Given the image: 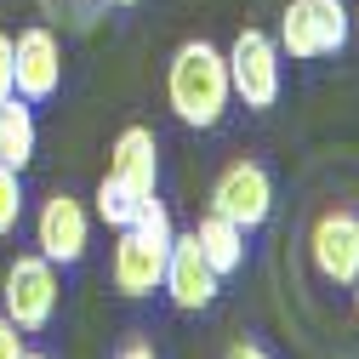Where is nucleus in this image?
Masks as SVG:
<instances>
[{
  "label": "nucleus",
  "instance_id": "f257e3e1",
  "mask_svg": "<svg viewBox=\"0 0 359 359\" xmlns=\"http://www.w3.org/2000/svg\"><path fill=\"white\" fill-rule=\"evenodd\" d=\"M165 103L194 131L222 126V114H229V103H234L229 57H222L211 40H183V46L171 52V69H165Z\"/></svg>",
  "mask_w": 359,
  "mask_h": 359
},
{
  "label": "nucleus",
  "instance_id": "f03ea898",
  "mask_svg": "<svg viewBox=\"0 0 359 359\" xmlns=\"http://www.w3.org/2000/svg\"><path fill=\"white\" fill-rule=\"evenodd\" d=\"M57 262H46L40 251H23L6 262V280H0V313L29 337V331H46L52 313H57Z\"/></svg>",
  "mask_w": 359,
  "mask_h": 359
},
{
  "label": "nucleus",
  "instance_id": "7ed1b4c3",
  "mask_svg": "<svg viewBox=\"0 0 359 359\" xmlns=\"http://www.w3.org/2000/svg\"><path fill=\"white\" fill-rule=\"evenodd\" d=\"M229 57V86H234V103L245 109H274L280 103V86H285V57L274 46L268 29H240L234 46L222 52Z\"/></svg>",
  "mask_w": 359,
  "mask_h": 359
},
{
  "label": "nucleus",
  "instance_id": "20e7f679",
  "mask_svg": "<svg viewBox=\"0 0 359 359\" xmlns=\"http://www.w3.org/2000/svg\"><path fill=\"white\" fill-rule=\"evenodd\" d=\"M63 86V40L46 23H29L23 34H12V92L23 103H46Z\"/></svg>",
  "mask_w": 359,
  "mask_h": 359
},
{
  "label": "nucleus",
  "instance_id": "39448f33",
  "mask_svg": "<svg viewBox=\"0 0 359 359\" xmlns=\"http://www.w3.org/2000/svg\"><path fill=\"white\" fill-rule=\"evenodd\" d=\"M211 211L229 217V222H240L245 234L262 229V222L274 217V177H268V165H257V160L222 165V177L211 183Z\"/></svg>",
  "mask_w": 359,
  "mask_h": 359
},
{
  "label": "nucleus",
  "instance_id": "423d86ee",
  "mask_svg": "<svg viewBox=\"0 0 359 359\" xmlns=\"http://www.w3.org/2000/svg\"><path fill=\"white\" fill-rule=\"evenodd\" d=\"M34 245H40L46 262L74 268V262L86 257V245H92V211H86L74 194H63V189L46 194L40 211H34Z\"/></svg>",
  "mask_w": 359,
  "mask_h": 359
},
{
  "label": "nucleus",
  "instance_id": "0eeeda50",
  "mask_svg": "<svg viewBox=\"0 0 359 359\" xmlns=\"http://www.w3.org/2000/svg\"><path fill=\"white\" fill-rule=\"evenodd\" d=\"M109 183L131 200V205H143L160 194V143H154V131L149 126H126L114 149H109Z\"/></svg>",
  "mask_w": 359,
  "mask_h": 359
},
{
  "label": "nucleus",
  "instance_id": "6e6552de",
  "mask_svg": "<svg viewBox=\"0 0 359 359\" xmlns=\"http://www.w3.org/2000/svg\"><path fill=\"white\" fill-rule=\"evenodd\" d=\"M160 291L171 297V308H183V313H200V308H211L217 302V291H222V274L200 257V245H194V234H171V251H165V280H160Z\"/></svg>",
  "mask_w": 359,
  "mask_h": 359
},
{
  "label": "nucleus",
  "instance_id": "1a4fd4ad",
  "mask_svg": "<svg viewBox=\"0 0 359 359\" xmlns=\"http://www.w3.org/2000/svg\"><path fill=\"white\" fill-rule=\"evenodd\" d=\"M308 257H313V274L325 285H353V274H359V211H325L308 234Z\"/></svg>",
  "mask_w": 359,
  "mask_h": 359
},
{
  "label": "nucleus",
  "instance_id": "9d476101",
  "mask_svg": "<svg viewBox=\"0 0 359 359\" xmlns=\"http://www.w3.org/2000/svg\"><path fill=\"white\" fill-rule=\"evenodd\" d=\"M114 257H109V280L120 297H154L160 280H165V251L171 245H154L149 234L137 229H114Z\"/></svg>",
  "mask_w": 359,
  "mask_h": 359
},
{
  "label": "nucleus",
  "instance_id": "9b49d317",
  "mask_svg": "<svg viewBox=\"0 0 359 359\" xmlns=\"http://www.w3.org/2000/svg\"><path fill=\"white\" fill-rule=\"evenodd\" d=\"M34 149H40L34 103H23L18 92H12V97H0V165H12V171H29Z\"/></svg>",
  "mask_w": 359,
  "mask_h": 359
},
{
  "label": "nucleus",
  "instance_id": "f8f14e48",
  "mask_svg": "<svg viewBox=\"0 0 359 359\" xmlns=\"http://www.w3.org/2000/svg\"><path fill=\"white\" fill-rule=\"evenodd\" d=\"M194 245H200V257L217 268L222 280H229L234 268H245V229H240V222H229V217H217V211H205V217H200Z\"/></svg>",
  "mask_w": 359,
  "mask_h": 359
},
{
  "label": "nucleus",
  "instance_id": "ddd939ff",
  "mask_svg": "<svg viewBox=\"0 0 359 359\" xmlns=\"http://www.w3.org/2000/svg\"><path fill=\"white\" fill-rule=\"evenodd\" d=\"M274 46H280V57H291V63H313V57H325V46H320V18H313V0H285Z\"/></svg>",
  "mask_w": 359,
  "mask_h": 359
},
{
  "label": "nucleus",
  "instance_id": "4468645a",
  "mask_svg": "<svg viewBox=\"0 0 359 359\" xmlns=\"http://www.w3.org/2000/svg\"><path fill=\"white\" fill-rule=\"evenodd\" d=\"M313 18H320V46L325 57H337L353 34V18H348V0H313Z\"/></svg>",
  "mask_w": 359,
  "mask_h": 359
},
{
  "label": "nucleus",
  "instance_id": "2eb2a0df",
  "mask_svg": "<svg viewBox=\"0 0 359 359\" xmlns=\"http://www.w3.org/2000/svg\"><path fill=\"white\" fill-rule=\"evenodd\" d=\"M18 222H23V171L0 165V240L18 234Z\"/></svg>",
  "mask_w": 359,
  "mask_h": 359
},
{
  "label": "nucleus",
  "instance_id": "dca6fc26",
  "mask_svg": "<svg viewBox=\"0 0 359 359\" xmlns=\"http://www.w3.org/2000/svg\"><path fill=\"white\" fill-rule=\"evenodd\" d=\"M92 200H97V217L109 222V229H126V222L137 217V205H131V200H126V194H120V189L109 183V177L97 183V194H92Z\"/></svg>",
  "mask_w": 359,
  "mask_h": 359
},
{
  "label": "nucleus",
  "instance_id": "f3484780",
  "mask_svg": "<svg viewBox=\"0 0 359 359\" xmlns=\"http://www.w3.org/2000/svg\"><path fill=\"white\" fill-rule=\"evenodd\" d=\"M52 18H69L74 29H92L97 23V12H103V0H40Z\"/></svg>",
  "mask_w": 359,
  "mask_h": 359
},
{
  "label": "nucleus",
  "instance_id": "a211bd4d",
  "mask_svg": "<svg viewBox=\"0 0 359 359\" xmlns=\"http://www.w3.org/2000/svg\"><path fill=\"white\" fill-rule=\"evenodd\" d=\"M23 353H29V348H23V331L0 313V359H23Z\"/></svg>",
  "mask_w": 359,
  "mask_h": 359
},
{
  "label": "nucleus",
  "instance_id": "6ab92c4d",
  "mask_svg": "<svg viewBox=\"0 0 359 359\" xmlns=\"http://www.w3.org/2000/svg\"><path fill=\"white\" fill-rule=\"evenodd\" d=\"M0 97H12V34L0 29Z\"/></svg>",
  "mask_w": 359,
  "mask_h": 359
},
{
  "label": "nucleus",
  "instance_id": "aec40b11",
  "mask_svg": "<svg viewBox=\"0 0 359 359\" xmlns=\"http://www.w3.org/2000/svg\"><path fill=\"white\" fill-rule=\"evenodd\" d=\"M120 359H160V353H154V342H143V337H131V342L120 348Z\"/></svg>",
  "mask_w": 359,
  "mask_h": 359
},
{
  "label": "nucleus",
  "instance_id": "412c9836",
  "mask_svg": "<svg viewBox=\"0 0 359 359\" xmlns=\"http://www.w3.org/2000/svg\"><path fill=\"white\" fill-rule=\"evenodd\" d=\"M229 359H274V353H268L262 342H234V348H229Z\"/></svg>",
  "mask_w": 359,
  "mask_h": 359
},
{
  "label": "nucleus",
  "instance_id": "4be33fe9",
  "mask_svg": "<svg viewBox=\"0 0 359 359\" xmlns=\"http://www.w3.org/2000/svg\"><path fill=\"white\" fill-rule=\"evenodd\" d=\"M353 320H359V274H353Z\"/></svg>",
  "mask_w": 359,
  "mask_h": 359
},
{
  "label": "nucleus",
  "instance_id": "5701e85b",
  "mask_svg": "<svg viewBox=\"0 0 359 359\" xmlns=\"http://www.w3.org/2000/svg\"><path fill=\"white\" fill-rule=\"evenodd\" d=\"M103 6H137V0H103Z\"/></svg>",
  "mask_w": 359,
  "mask_h": 359
},
{
  "label": "nucleus",
  "instance_id": "b1692460",
  "mask_svg": "<svg viewBox=\"0 0 359 359\" xmlns=\"http://www.w3.org/2000/svg\"><path fill=\"white\" fill-rule=\"evenodd\" d=\"M23 359H46V353H23Z\"/></svg>",
  "mask_w": 359,
  "mask_h": 359
},
{
  "label": "nucleus",
  "instance_id": "393cba45",
  "mask_svg": "<svg viewBox=\"0 0 359 359\" xmlns=\"http://www.w3.org/2000/svg\"><path fill=\"white\" fill-rule=\"evenodd\" d=\"M353 34H359V12H353Z\"/></svg>",
  "mask_w": 359,
  "mask_h": 359
}]
</instances>
